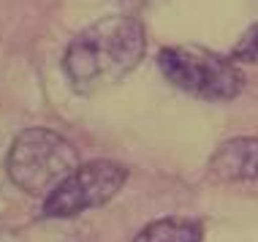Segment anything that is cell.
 I'll return each instance as SVG.
<instances>
[{"mask_svg": "<svg viewBox=\"0 0 258 242\" xmlns=\"http://www.w3.org/2000/svg\"><path fill=\"white\" fill-rule=\"evenodd\" d=\"M147 49L144 27L131 14H114L87 25L62 54V74L79 95H95L122 82Z\"/></svg>", "mask_w": 258, "mask_h": 242, "instance_id": "cell-1", "label": "cell"}, {"mask_svg": "<svg viewBox=\"0 0 258 242\" xmlns=\"http://www.w3.org/2000/svg\"><path fill=\"white\" fill-rule=\"evenodd\" d=\"M79 166L76 147L49 128H25L6 155L9 179L27 196H49Z\"/></svg>", "mask_w": 258, "mask_h": 242, "instance_id": "cell-2", "label": "cell"}, {"mask_svg": "<svg viewBox=\"0 0 258 242\" xmlns=\"http://www.w3.org/2000/svg\"><path fill=\"white\" fill-rule=\"evenodd\" d=\"M158 68L177 90L201 101H231L245 87L236 60L204 46H163L158 52Z\"/></svg>", "mask_w": 258, "mask_h": 242, "instance_id": "cell-3", "label": "cell"}, {"mask_svg": "<svg viewBox=\"0 0 258 242\" xmlns=\"http://www.w3.org/2000/svg\"><path fill=\"white\" fill-rule=\"evenodd\" d=\"M128 183V169L117 161H90L82 163L54 193L44 202V218H74L87 210L103 207Z\"/></svg>", "mask_w": 258, "mask_h": 242, "instance_id": "cell-4", "label": "cell"}, {"mask_svg": "<svg viewBox=\"0 0 258 242\" xmlns=\"http://www.w3.org/2000/svg\"><path fill=\"white\" fill-rule=\"evenodd\" d=\"M209 174L220 183H242L258 177V139L234 136L223 142L209 161Z\"/></svg>", "mask_w": 258, "mask_h": 242, "instance_id": "cell-5", "label": "cell"}, {"mask_svg": "<svg viewBox=\"0 0 258 242\" xmlns=\"http://www.w3.org/2000/svg\"><path fill=\"white\" fill-rule=\"evenodd\" d=\"M204 229L190 218H160L147 223L134 237V242H201Z\"/></svg>", "mask_w": 258, "mask_h": 242, "instance_id": "cell-6", "label": "cell"}, {"mask_svg": "<svg viewBox=\"0 0 258 242\" xmlns=\"http://www.w3.org/2000/svg\"><path fill=\"white\" fill-rule=\"evenodd\" d=\"M231 57L236 63H250V66H258V22L250 25V30L236 41Z\"/></svg>", "mask_w": 258, "mask_h": 242, "instance_id": "cell-7", "label": "cell"}, {"mask_svg": "<svg viewBox=\"0 0 258 242\" xmlns=\"http://www.w3.org/2000/svg\"><path fill=\"white\" fill-rule=\"evenodd\" d=\"M120 3L131 6V9H142V6H155V3H160V0H120Z\"/></svg>", "mask_w": 258, "mask_h": 242, "instance_id": "cell-8", "label": "cell"}]
</instances>
